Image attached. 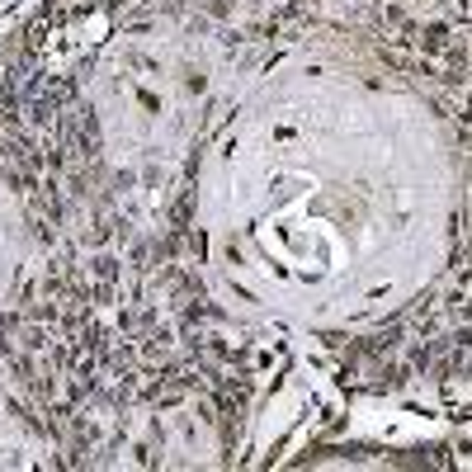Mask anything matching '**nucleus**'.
Instances as JSON below:
<instances>
[{"label":"nucleus","instance_id":"nucleus-1","mask_svg":"<svg viewBox=\"0 0 472 472\" xmlns=\"http://www.w3.org/2000/svg\"><path fill=\"white\" fill-rule=\"evenodd\" d=\"M454 43H458L454 19H425V24L416 28V53H420V57H434V62H439Z\"/></svg>","mask_w":472,"mask_h":472},{"label":"nucleus","instance_id":"nucleus-2","mask_svg":"<svg viewBox=\"0 0 472 472\" xmlns=\"http://www.w3.org/2000/svg\"><path fill=\"white\" fill-rule=\"evenodd\" d=\"M118 269H123V264H118L114 255H95V260H90V279H95V284H104V289L118 284Z\"/></svg>","mask_w":472,"mask_h":472},{"label":"nucleus","instance_id":"nucleus-3","mask_svg":"<svg viewBox=\"0 0 472 472\" xmlns=\"http://www.w3.org/2000/svg\"><path fill=\"white\" fill-rule=\"evenodd\" d=\"M439 5H449V0H439Z\"/></svg>","mask_w":472,"mask_h":472}]
</instances>
